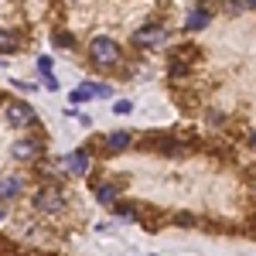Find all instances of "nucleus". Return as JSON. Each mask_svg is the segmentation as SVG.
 <instances>
[{
	"label": "nucleus",
	"mask_w": 256,
	"mask_h": 256,
	"mask_svg": "<svg viewBox=\"0 0 256 256\" xmlns=\"http://www.w3.org/2000/svg\"><path fill=\"white\" fill-rule=\"evenodd\" d=\"M116 216L126 218V222H134V218H140V212L134 208V205H116Z\"/></svg>",
	"instance_id": "f8f14e48"
},
{
	"label": "nucleus",
	"mask_w": 256,
	"mask_h": 256,
	"mask_svg": "<svg viewBox=\"0 0 256 256\" xmlns=\"http://www.w3.org/2000/svg\"><path fill=\"white\" fill-rule=\"evenodd\" d=\"M102 144H106V150H110V154H123V150L134 144V137H130L126 130H113L110 137H102Z\"/></svg>",
	"instance_id": "39448f33"
},
{
	"label": "nucleus",
	"mask_w": 256,
	"mask_h": 256,
	"mask_svg": "<svg viewBox=\"0 0 256 256\" xmlns=\"http://www.w3.org/2000/svg\"><path fill=\"white\" fill-rule=\"evenodd\" d=\"M246 7H253V10H256V0H246Z\"/></svg>",
	"instance_id": "a211bd4d"
},
{
	"label": "nucleus",
	"mask_w": 256,
	"mask_h": 256,
	"mask_svg": "<svg viewBox=\"0 0 256 256\" xmlns=\"http://www.w3.org/2000/svg\"><path fill=\"white\" fill-rule=\"evenodd\" d=\"M113 110H116L120 116H126V113L134 110V102H130V99H120V102H116V106H113Z\"/></svg>",
	"instance_id": "2eb2a0df"
},
{
	"label": "nucleus",
	"mask_w": 256,
	"mask_h": 256,
	"mask_svg": "<svg viewBox=\"0 0 256 256\" xmlns=\"http://www.w3.org/2000/svg\"><path fill=\"white\" fill-rule=\"evenodd\" d=\"M250 144H253V147H256V130H253V137H250Z\"/></svg>",
	"instance_id": "6ab92c4d"
},
{
	"label": "nucleus",
	"mask_w": 256,
	"mask_h": 256,
	"mask_svg": "<svg viewBox=\"0 0 256 256\" xmlns=\"http://www.w3.org/2000/svg\"><path fill=\"white\" fill-rule=\"evenodd\" d=\"M208 18H212V14H208L205 7H195V10L188 14L184 24H188V31H202V28H208Z\"/></svg>",
	"instance_id": "0eeeda50"
},
{
	"label": "nucleus",
	"mask_w": 256,
	"mask_h": 256,
	"mask_svg": "<svg viewBox=\"0 0 256 256\" xmlns=\"http://www.w3.org/2000/svg\"><path fill=\"white\" fill-rule=\"evenodd\" d=\"M7 120H10L14 126H34V123H38V113H34L28 102H10V106H7Z\"/></svg>",
	"instance_id": "7ed1b4c3"
},
{
	"label": "nucleus",
	"mask_w": 256,
	"mask_h": 256,
	"mask_svg": "<svg viewBox=\"0 0 256 256\" xmlns=\"http://www.w3.org/2000/svg\"><path fill=\"white\" fill-rule=\"evenodd\" d=\"M89 58L96 62V65H102V68H113V65H120V58H123V52H120V44L113 38H92V44H89Z\"/></svg>",
	"instance_id": "f257e3e1"
},
{
	"label": "nucleus",
	"mask_w": 256,
	"mask_h": 256,
	"mask_svg": "<svg viewBox=\"0 0 256 256\" xmlns=\"http://www.w3.org/2000/svg\"><path fill=\"white\" fill-rule=\"evenodd\" d=\"M68 99H72V102H86V99H89V96H86L82 89H72V92H68Z\"/></svg>",
	"instance_id": "f3484780"
},
{
	"label": "nucleus",
	"mask_w": 256,
	"mask_h": 256,
	"mask_svg": "<svg viewBox=\"0 0 256 256\" xmlns=\"http://www.w3.org/2000/svg\"><path fill=\"white\" fill-rule=\"evenodd\" d=\"M52 65H55V62L41 55V58H38V72H41V76H52Z\"/></svg>",
	"instance_id": "4468645a"
},
{
	"label": "nucleus",
	"mask_w": 256,
	"mask_h": 256,
	"mask_svg": "<svg viewBox=\"0 0 256 256\" xmlns=\"http://www.w3.org/2000/svg\"><path fill=\"white\" fill-rule=\"evenodd\" d=\"M18 48H20V41H18L14 31H0V52H4V55H14Z\"/></svg>",
	"instance_id": "9b49d317"
},
{
	"label": "nucleus",
	"mask_w": 256,
	"mask_h": 256,
	"mask_svg": "<svg viewBox=\"0 0 256 256\" xmlns=\"http://www.w3.org/2000/svg\"><path fill=\"white\" fill-rule=\"evenodd\" d=\"M34 205H38L41 212H58L62 205H65V195H62L58 188L48 184V188H41L38 195H34Z\"/></svg>",
	"instance_id": "20e7f679"
},
{
	"label": "nucleus",
	"mask_w": 256,
	"mask_h": 256,
	"mask_svg": "<svg viewBox=\"0 0 256 256\" xmlns=\"http://www.w3.org/2000/svg\"><path fill=\"white\" fill-rule=\"evenodd\" d=\"M164 38H168V31L160 24H147V28H140L137 34H134V44L137 48H160Z\"/></svg>",
	"instance_id": "f03ea898"
},
{
	"label": "nucleus",
	"mask_w": 256,
	"mask_h": 256,
	"mask_svg": "<svg viewBox=\"0 0 256 256\" xmlns=\"http://www.w3.org/2000/svg\"><path fill=\"white\" fill-rule=\"evenodd\" d=\"M38 150H41V144H38V140H31V137L14 144V158H18V160H34V158H38Z\"/></svg>",
	"instance_id": "423d86ee"
},
{
	"label": "nucleus",
	"mask_w": 256,
	"mask_h": 256,
	"mask_svg": "<svg viewBox=\"0 0 256 256\" xmlns=\"http://www.w3.org/2000/svg\"><path fill=\"white\" fill-rule=\"evenodd\" d=\"M18 195H20V178H4L0 181V198L10 202V198H18Z\"/></svg>",
	"instance_id": "1a4fd4ad"
},
{
	"label": "nucleus",
	"mask_w": 256,
	"mask_h": 256,
	"mask_svg": "<svg viewBox=\"0 0 256 256\" xmlns=\"http://www.w3.org/2000/svg\"><path fill=\"white\" fill-rule=\"evenodd\" d=\"M0 99H4V96H0Z\"/></svg>",
	"instance_id": "aec40b11"
},
{
	"label": "nucleus",
	"mask_w": 256,
	"mask_h": 256,
	"mask_svg": "<svg viewBox=\"0 0 256 256\" xmlns=\"http://www.w3.org/2000/svg\"><path fill=\"white\" fill-rule=\"evenodd\" d=\"M65 164H68L72 174H86V171H89V154H86V150H76V154H68Z\"/></svg>",
	"instance_id": "6e6552de"
},
{
	"label": "nucleus",
	"mask_w": 256,
	"mask_h": 256,
	"mask_svg": "<svg viewBox=\"0 0 256 256\" xmlns=\"http://www.w3.org/2000/svg\"><path fill=\"white\" fill-rule=\"evenodd\" d=\"M55 44H58V48H76V38L65 34V31H58V34H55Z\"/></svg>",
	"instance_id": "ddd939ff"
},
{
	"label": "nucleus",
	"mask_w": 256,
	"mask_h": 256,
	"mask_svg": "<svg viewBox=\"0 0 256 256\" xmlns=\"http://www.w3.org/2000/svg\"><path fill=\"white\" fill-rule=\"evenodd\" d=\"M174 222H178V226H195V218L188 216V212H181V216H174Z\"/></svg>",
	"instance_id": "dca6fc26"
},
{
	"label": "nucleus",
	"mask_w": 256,
	"mask_h": 256,
	"mask_svg": "<svg viewBox=\"0 0 256 256\" xmlns=\"http://www.w3.org/2000/svg\"><path fill=\"white\" fill-rule=\"evenodd\" d=\"M96 198L102 202V205H116L120 188H116V184H96Z\"/></svg>",
	"instance_id": "9d476101"
}]
</instances>
